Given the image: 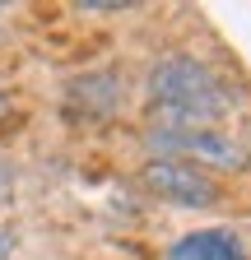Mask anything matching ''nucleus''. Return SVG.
<instances>
[{
    "instance_id": "nucleus-5",
    "label": "nucleus",
    "mask_w": 251,
    "mask_h": 260,
    "mask_svg": "<svg viewBox=\"0 0 251 260\" xmlns=\"http://www.w3.org/2000/svg\"><path fill=\"white\" fill-rule=\"evenodd\" d=\"M10 246H14V237L5 233V228H0V260H10Z\"/></svg>"
},
{
    "instance_id": "nucleus-1",
    "label": "nucleus",
    "mask_w": 251,
    "mask_h": 260,
    "mask_svg": "<svg viewBox=\"0 0 251 260\" xmlns=\"http://www.w3.org/2000/svg\"><path fill=\"white\" fill-rule=\"evenodd\" d=\"M149 103H153V112L168 121V130H200V125L218 121L233 107L228 93H224V84H218L200 60H186V56L163 60L159 70H153Z\"/></svg>"
},
{
    "instance_id": "nucleus-4",
    "label": "nucleus",
    "mask_w": 251,
    "mask_h": 260,
    "mask_svg": "<svg viewBox=\"0 0 251 260\" xmlns=\"http://www.w3.org/2000/svg\"><path fill=\"white\" fill-rule=\"evenodd\" d=\"M172 260H246L242 242L233 233H218V228H205V233H191L172 246Z\"/></svg>"
},
{
    "instance_id": "nucleus-3",
    "label": "nucleus",
    "mask_w": 251,
    "mask_h": 260,
    "mask_svg": "<svg viewBox=\"0 0 251 260\" xmlns=\"http://www.w3.org/2000/svg\"><path fill=\"white\" fill-rule=\"evenodd\" d=\"M153 140H159L163 149H172V153L205 158V162H214V168H242V162H246V153H242L233 140L209 135V130H159ZM186 158H181V162H186Z\"/></svg>"
},
{
    "instance_id": "nucleus-2",
    "label": "nucleus",
    "mask_w": 251,
    "mask_h": 260,
    "mask_svg": "<svg viewBox=\"0 0 251 260\" xmlns=\"http://www.w3.org/2000/svg\"><path fill=\"white\" fill-rule=\"evenodd\" d=\"M144 186L153 195H163V200L172 205H214L218 200V190L214 181L196 168V162H181V158H159V162H149L144 168Z\"/></svg>"
}]
</instances>
